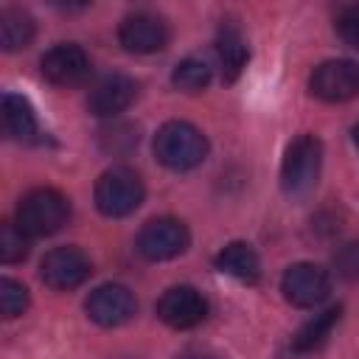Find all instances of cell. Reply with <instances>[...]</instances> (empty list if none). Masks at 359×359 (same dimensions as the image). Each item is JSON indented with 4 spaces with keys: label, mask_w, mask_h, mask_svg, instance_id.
<instances>
[{
    "label": "cell",
    "mask_w": 359,
    "mask_h": 359,
    "mask_svg": "<svg viewBox=\"0 0 359 359\" xmlns=\"http://www.w3.org/2000/svg\"><path fill=\"white\" fill-rule=\"evenodd\" d=\"M154 154L171 171H188L205 163L208 137L188 121H168L154 135Z\"/></svg>",
    "instance_id": "cell-1"
},
{
    "label": "cell",
    "mask_w": 359,
    "mask_h": 359,
    "mask_svg": "<svg viewBox=\"0 0 359 359\" xmlns=\"http://www.w3.org/2000/svg\"><path fill=\"white\" fill-rule=\"evenodd\" d=\"M70 219V202L56 188H34L17 205V227L31 238L59 233Z\"/></svg>",
    "instance_id": "cell-2"
},
{
    "label": "cell",
    "mask_w": 359,
    "mask_h": 359,
    "mask_svg": "<svg viewBox=\"0 0 359 359\" xmlns=\"http://www.w3.org/2000/svg\"><path fill=\"white\" fill-rule=\"evenodd\" d=\"M323 168V143L314 135H297L280 163V185L289 196L300 199L314 191Z\"/></svg>",
    "instance_id": "cell-3"
},
{
    "label": "cell",
    "mask_w": 359,
    "mask_h": 359,
    "mask_svg": "<svg viewBox=\"0 0 359 359\" xmlns=\"http://www.w3.org/2000/svg\"><path fill=\"white\" fill-rule=\"evenodd\" d=\"M93 196H95V208L104 216L121 219V216H129L140 208L146 188H143V180L132 168L118 165V168H109L98 177Z\"/></svg>",
    "instance_id": "cell-4"
},
{
    "label": "cell",
    "mask_w": 359,
    "mask_h": 359,
    "mask_svg": "<svg viewBox=\"0 0 359 359\" xmlns=\"http://www.w3.org/2000/svg\"><path fill=\"white\" fill-rule=\"evenodd\" d=\"M188 244H191V233H188L185 222H180L174 216H157V219L146 222L137 233V252L146 261L177 258L188 250Z\"/></svg>",
    "instance_id": "cell-5"
},
{
    "label": "cell",
    "mask_w": 359,
    "mask_h": 359,
    "mask_svg": "<svg viewBox=\"0 0 359 359\" xmlns=\"http://www.w3.org/2000/svg\"><path fill=\"white\" fill-rule=\"evenodd\" d=\"M311 95L328 104L351 101L359 95V62L353 59H328L311 70L309 79Z\"/></svg>",
    "instance_id": "cell-6"
},
{
    "label": "cell",
    "mask_w": 359,
    "mask_h": 359,
    "mask_svg": "<svg viewBox=\"0 0 359 359\" xmlns=\"http://www.w3.org/2000/svg\"><path fill=\"white\" fill-rule=\"evenodd\" d=\"M280 292L297 309H317L331 294V278H328V272L323 266L300 261V264H292L283 272Z\"/></svg>",
    "instance_id": "cell-7"
},
{
    "label": "cell",
    "mask_w": 359,
    "mask_h": 359,
    "mask_svg": "<svg viewBox=\"0 0 359 359\" xmlns=\"http://www.w3.org/2000/svg\"><path fill=\"white\" fill-rule=\"evenodd\" d=\"M93 272V264L90 258L84 255V250L79 247H53L42 264H39V278L45 286L56 289V292H67V289H76L81 286Z\"/></svg>",
    "instance_id": "cell-8"
},
{
    "label": "cell",
    "mask_w": 359,
    "mask_h": 359,
    "mask_svg": "<svg viewBox=\"0 0 359 359\" xmlns=\"http://www.w3.org/2000/svg\"><path fill=\"white\" fill-rule=\"evenodd\" d=\"M135 309H137V300L123 283H104V286L93 289L84 300L87 317L104 328L129 323L135 317Z\"/></svg>",
    "instance_id": "cell-9"
},
{
    "label": "cell",
    "mask_w": 359,
    "mask_h": 359,
    "mask_svg": "<svg viewBox=\"0 0 359 359\" xmlns=\"http://www.w3.org/2000/svg\"><path fill=\"white\" fill-rule=\"evenodd\" d=\"M168 25L151 11H135L118 25V42L129 53H157L168 45Z\"/></svg>",
    "instance_id": "cell-10"
},
{
    "label": "cell",
    "mask_w": 359,
    "mask_h": 359,
    "mask_svg": "<svg viewBox=\"0 0 359 359\" xmlns=\"http://www.w3.org/2000/svg\"><path fill=\"white\" fill-rule=\"evenodd\" d=\"M39 67H42V76L50 84H56V87H76V84H81L90 76V56L76 42H59L50 50H45Z\"/></svg>",
    "instance_id": "cell-11"
},
{
    "label": "cell",
    "mask_w": 359,
    "mask_h": 359,
    "mask_svg": "<svg viewBox=\"0 0 359 359\" xmlns=\"http://www.w3.org/2000/svg\"><path fill=\"white\" fill-rule=\"evenodd\" d=\"M157 317L165 325L185 331V328L199 325L208 317V300L194 286H171L157 300Z\"/></svg>",
    "instance_id": "cell-12"
},
{
    "label": "cell",
    "mask_w": 359,
    "mask_h": 359,
    "mask_svg": "<svg viewBox=\"0 0 359 359\" xmlns=\"http://www.w3.org/2000/svg\"><path fill=\"white\" fill-rule=\"evenodd\" d=\"M137 95V81L132 76L123 73H109L104 76L87 95V107L93 115L98 118H112L118 112H123Z\"/></svg>",
    "instance_id": "cell-13"
},
{
    "label": "cell",
    "mask_w": 359,
    "mask_h": 359,
    "mask_svg": "<svg viewBox=\"0 0 359 359\" xmlns=\"http://www.w3.org/2000/svg\"><path fill=\"white\" fill-rule=\"evenodd\" d=\"M216 269L241 280V283H255L258 275H261V261H258V252L244 244V241H233L227 247L219 250L216 255Z\"/></svg>",
    "instance_id": "cell-14"
},
{
    "label": "cell",
    "mask_w": 359,
    "mask_h": 359,
    "mask_svg": "<svg viewBox=\"0 0 359 359\" xmlns=\"http://www.w3.org/2000/svg\"><path fill=\"white\" fill-rule=\"evenodd\" d=\"M216 59H219L224 81L238 79V73L247 67L250 50H247V42H244L238 28H233V25H222L219 28V34H216Z\"/></svg>",
    "instance_id": "cell-15"
},
{
    "label": "cell",
    "mask_w": 359,
    "mask_h": 359,
    "mask_svg": "<svg viewBox=\"0 0 359 359\" xmlns=\"http://www.w3.org/2000/svg\"><path fill=\"white\" fill-rule=\"evenodd\" d=\"M0 118H3V132L11 140H31L36 135V115L34 107L14 93H6L0 101Z\"/></svg>",
    "instance_id": "cell-16"
},
{
    "label": "cell",
    "mask_w": 359,
    "mask_h": 359,
    "mask_svg": "<svg viewBox=\"0 0 359 359\" xmlns=\"http://www.w3.org/2000/svg\"><path fill=\"white\" fill-rule=\"evenodd\" d=\"M34 17L22 8H14V6H6L0 11V45L3 50H20V48H28L31 39H34Z\"/></svg>",
    "instance_id": "cell-17"
},
{
    "label": "cell",
    "mask_w": 359,
    "mask_h": 359,
    "mask_svg": "<svg viewBox=\"0 0 359 359\" xmlns=\"http://www.w3.org/2000/svg\"><path fill=\"white\" fill-rule=\"evenodd\" d=\"M339 317H342V309L334 306V309H325L323 314H317L314 320H309V323L294 334L292 351H294V353H311V351H317V348L331 337V331H334V325L339 323Z\"/></svg>",
    "instance_id": "cell-18"
},
{
    "label": "cell",
    "mask_w": 359,
    "mask_h": 359,
    "mask_svg": "<svg viewBox=\"0 0 359 359\" xmlns=\"http://www.w3.org/2000/svg\"><path fill=\"white\" fill-rule=\"evenodd\" d=\"M210 76H213V70H210V65L205 59L188 56V59L177 62V67L171 73V84L177 90H182V93H202L210 84Z\"/></svg>",
    "instance_id": "cell-19"
},
{
    "label": "cell",
    "mask_w": 359,
    "mask_h": 359,
    "mask_svg": "<svg viewBox=\"0 0 359 359\" xmlns=\"http://www.w3.org/2000/svg\"><path fill=\"white\" fill-rule=\"evenodd\" d=\"M31 250V236L17 227V222H3L0 224V261L3 264H17L28 255Z\"/></svg>",
    "instance_id": "cell-20"
},
{
    "label": "cell",
    "mask_w": 359,
    "mask_h": 359,
    "mask_svg": "<svg viewBox=\"0 0 359 359\" xmlns=\"http://www.w3.org/2000/svg\"><path fill=\"white\" fill-rule=\"evenodd\" d=\"M28 309V289L20 280L11 278H0V314L6 320L20 317Z\"/></svg>",
    "instance_id": "cell-21"
},
{
    "label": "cell",
    "mask_w": 359,
    "mask_h": 359,
    "mask_svg": "<svg viewBox=\"0 0 359 359\" xmlns=\"http://www.w3.org/2000/svg\"><path fill=\"white\" fill-rule=\"evenodd\" d=\"M337 34L342 36L345 45H351V48L359 50V3H353V6H348V8L339 11V17H337Z\"/></svg>",
    "instance_id": "cell-22"
},
{
    "label": "cell",
    "mask_w": 359,
    "mask_h": 359,
    "mask_svg": "<svg viewBox=\"0 0 359 359\" xmlns=\"http://www.w3.org/2000/svg\"><path fill=\"white\" fill-rule=\"evenodd\" d=\"M337 266L348 278H359V244H345L337 255Z\"/></svg>",
    "instance_id": "cell-23"
},
{
    "label": "cell",
    "mask_w": 359,
    "mask_h": 359,
    "mask_svg": "<svg viewBox=\"0 0 359 359\" xmlns=\"http://www.w3.org/2000/svg\"><path fill=\"white\" fill-rule=\"evenodd\" d=\"M180 359H219L216 353H208V351H188V353H182Z\"/></svg>",
    "instance_id": "cell-24"
},
{
    "label": "cell",
    "mask_w": 359,
    "mask_h": 359,
    "mask_svg": "<svg viewBox=\"0 0 359 359\" xmlns=\"http://www.w3.org/2000/svg\"><path fill=\"white\" fill-rule=\"evenodd\" d=\"M353 143L359 146V126H353Z\"/></svg>",
    "instance_id": "cell-25"
}]
</instances>
